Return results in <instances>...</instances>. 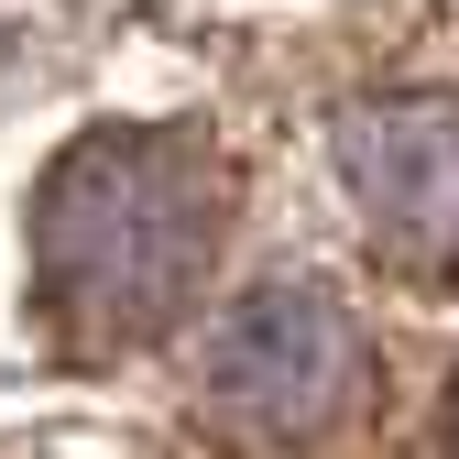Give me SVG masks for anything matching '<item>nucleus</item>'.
Masks as SVG:
<instances>
[{
  "instance_id": "1",
  "label": "nucleus",
  "mask_w": 459,
  "mask_h": 459,
  "mask_svg": "<svg viewBox=\"0 0 459 459\" xmlns=\"http://www.w3.org/2000/svg\"><path fill=\"white\" fill-rule=\"evenodd\" d=\"M230 230V164L197 132H88L44 186V307L77 351H132L176 317Z\"/></svg>"
},
{
  "instance_id": "2",
  "label": "nucleus",
  "mask_w": 459,
  "mask_h": 459,
  "mask_svg": "<svg viewBox=\"0 0 459 459\" xmlns=\"http://www.w3.org/2000/svg\"><path fill=\"white\" fill-rule=\"evenodd\" d=\"M361 328L328 284H252L208 339V405L252 437H307L351 405Z\"/></svg>"
},
{
  "instance_id": "3",
  "label": "nucleus",
  "mask_w": 459,
  "mask_h": 459,
  "mask_svg": "<svg viewBox=\"0 0 459 459\" xmlns=\"http://www.w3.org/2000/svg\"><path fill=\"white\" fill-rule=\"evenodd\" d=\"M339 176L383 263L459 273V109L448 99H372L339 132Z\"/></svg>"
},
{
  "instance_id": "4",
  "label": "nucleus",
  "mask_w": 459,
  "mask_h": 459,
  "mask_svg": "<svg viewBox=\"0 0 459 459\" xmlns=\"http://www.w3.org/2000/svg\"><path fill=\"white\" fill-rule=\"evenodd\" d=\"M448 448H459V383H448Z\"/></svg>"
}]
</instances>
